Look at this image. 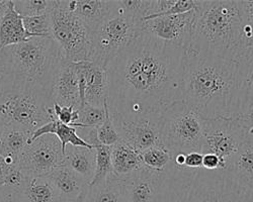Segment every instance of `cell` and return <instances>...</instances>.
I'll return each instance as SVG.
<instances>
[{"label":"cell","mask_w":253,"mask_h":202,"mask_svg":"<svg viewBox=\"0 0 253 202\" xmlns=\"http://www.w3.org/2000/svg\"><path fill=\"white\" fill-rule=\"evenodd\" d=\"M235 118L244 130L246 139L253 140V104L244 108Z\"/></svg>","instance_id":"obj_37"},{"label":"cell","mask_w":253,"mask_h":202,"mask_svg":"<svg viewBox=\"0 0 253 202\" xmlns=\"http://www.w3.org/2000/svg\"><path fill=\"white\" fill-rule=\"evenodd\" d=\"M63 59L62 51L52 36L32 37L22 44L0 49L4 72L34 81L51 93Z\"/></svg>","instance_id":"obj_6"},{"label":"cell","mask_w":253,"mask_h":202,"mask_svg":"<svg viewBox=\"0 0 253 202\" xmlns=\"http://www.w3.org/2000/svg\"><path fill=\"white\" fill-rule=\"evenodd\" d=\"M0 202H23L18 191L7 186H0Z\"/></svg>","instance_id":"obj_41"},{"label":"cell","mask_w":253,"mask_h":202,"mask_svg":"<svg viewBox=\"0 0 253 202\" xmlns=\"http://www.w3.org/2000/svg\"><path fill=\"white\" fill-rule=\"evenodd\" d=\"M2 75V65H1V62H0V77H1Z\"/></svg>","instance_id":"obj_45"},{"label":"cell","mask_w":253,"mask_h":202,"mask_svg":"<svg viewBox=\"0 0 253 202\" xmlns=\"http://www.w3.org/2000/svg\"><path fill=\"white\" fill-rule=\"evenodd\" d=\"M52 135H55L61 143L63 153H66V148L70 145L72 147H83L87 149H93L88 145L80 135L77 134V129L66 126L60 123L57 119L53 120V130Z\"/></svg>","instance_id":"obj_29"},{"label":"cell","mask_w":253,"mask_h":202,"mask_svg":"<svg viewBox=\"0 0 253 202\" xmlns=\"http://www.w3.org/2000/svg\"><path fill=\"white\" fill-rule=\"evenodd\" d=\"M9 4V0H0V20H1L2 16L4 15L7 7Z\"/></svg>","instance_id":"obj_43"},{"label":"cell","mask_w":253,"mask_h":202,"mask_svg":"<svg viewBox=\"0 0 253 202\" xmlns=\"http://www.w3.org/2000/svg\"><path fill=\"white\" fill-rule=\"evenodd\" d=\"M112 166L115 177L122 181L129 178L144 168L141 152L120 139L112 146Z\"/></svg>","instance_id":"obj_19"},{"label":"cell","mask_w":253,"mask_h":202,"mask_svg":"<svg viewBox=\"0 0 253 202\" xmlns=\"http://www.w3.org/2000/svg\"><path fill=\"white\" fill-rule=\"evenodd\" d=\"M160 131L162 146L174 157L202 153L204 118L184 101H177L161 114Z\"/></svg>","instance_id":"obj_7"},{"label":"cell","mask_w":253,"mask_h":202,"mask_svg":"<svg viewBox=\"0 0 253 202\" xmlns=\"http://www.w3.org/2000/svg\"><path fill=\"white\" fill-rule=\"evenodd\" d=\"M73 64L78 77L81 104L103 106L108 102L109 95L107 67L90 61Z\"/></svg>","instance_id":"obj_14"},{"label":"cell","mask_w":253,"mask_h":202,"mask_svg":"<svg viewBox=\"0 0 253 202\" xmlns=\"http://www.w3.org/2000/svg\"><path fill=\"white\" fill-rule=\"evenodd\" d=\"M74 202H84V193L83 194H81Z\"/></svg>","instance_id":"obj_44"},{"label":"cell","mask_w":253,"mask_h":202,"mask_svg":"<svg viewBox=\"0 0 253 202\" xmlns=\"http://www.w3.org/2000/svg\"><path fill=\"white\" fill-rule=\"evenodd\" d=\"M185 49L142 32L107 65L110 112L129 120L182 100Z\"/></svg>","instance_id":"obj_1"},{"label":"cell","mask_w":253,"mask_h":202,"mask_svg":"<svg viewBox=\"0 0 253 202\" xmlns=\"http://www.w3.org/2000/svg\"><path fill=\"white\" fill-rule=\"evenodd\" d=\"M53 109H54V114L55 117L60 123L64 124L66 126L70 127H75V125L78 123L79 119V114H78V109H75L73 106H61L57 103L53 104Z\"/></svg>","instance_id":"obj_36"},{"label":"cell","mask_w":253,"mask_h":202,"mask_svg":"<svg viewBox=\"0 0 253 202\" xmlns=\"http://www.w3.org/2000/svg\"><path fill=\"white\" fill-rule=\"evenodd\" d=\"M242 24V39L244 48L253 47V0L237 1Z\"/></svg>","instance_id":"obj_34"},{"label":"cell","mask_w":253,"mask_h":202,"mask_svg":"<svg viewBox=\"0 0 253 202\" xmlns=\"http://www.w3.org/2000/svg\"><path fill=\"white\" fill-rule=\"evenodd\" d=\"M52 13L38 15V16H24V27L29 34L33 37H47L51 35L52 30Z\"/></svg>","instance_id":"obj_33"},{"label":"cell","mask_w":253,"mask_h":202,"mask_svg":"<svg viewBox=\"0 0 253 202\" xmlns=\"http://www.w3.org/2000/svg\"><path fill=\"white\" fill-rule=\"evenodd\" d=\"M65 5L85 25L91 34L120 9L119 1L101 0H65Z\"/></svg>","instance_id":"obj_16"},{"label":"cell","mask_w":253,"mask_h":202,"mask_svg":"<svg viewBox=\"0 0 253 202\" xmlns=\"http://www.w3.org/2000/svg\"><path fill=\"white\" fill-rule=\"evenodd\" d=\"M141 33L142 30L124 14L120 6L115 14L92 33L91 62L107 67Z\"/></svg>","instance_id":"obj_9"},{"label":"cell","mask_w":253,"mask_h":202,"mask_svg":"<svg viewBox=\"0 0 253 202\" xmlns=\"http://www.w3.org/2000/svg\"><path fill=\"white\" fill-rule=\"evenodd\" d=\"M236 63L242 111L253 104V47L246 48L236 60Z\"/></svg>","instance_id":"obj_24"},{"label":"cell","mask_w":253,"mask_h":202,"mask_svg":"<svg viewBox=\"0 0 253 202\" xmlns=\"http://www.w3.org/2000/svg\"><path fill=\"white\" fill-rule=\"evenodd\" d=\"M14 168V167H13ZM11 167H8L3 161V158L0 156V186H4L5 178L8 174V172L11 170Z\"/></svg>","instance_id":"obj_42"},{"label":"cell","mask_w":253,"mask_h":202,"mask_svg":"<svg viewBox=\"0 0 253 202\" xmlns=\"http://www.w3.org/2000/svg\"><path fill=\"white\" fill-rule=\"evenodd\" d=\"M104 108H105V112H107V115H105V120L103 121V124L96 129L97 138L100 144L112 147L116 143H118V141L121 139V137L114 125L108 102H105Z\"/></svg>","instance_id":"obj_35"},{"label":"cell","mask_w":253,"mask_h":202,"mask_svg":"<svg viewBox=\"0 0 253 202\" xmlns=\"http://www.w3.org/2000/svg\"><path fill=\"white\" fill-rule=\"evenodd\" d=\"M63 202H74L85 192L88 183L73 170L63 164L45 176Z\"/></svg>","instance_id":"obj_18"},{"label":"cell","mask_w":253,"mask_h":202,"mask_svg":"<svg viewBox=\"0 0 253 202\" xmlns=\"http://www.w3.org/2000/svg\"><path fill=\"white\" fill-rule=\"evenodd\" d=\"M32 37L24 27L23 16L15 10L12 0H9L8 7L0 20V49L22 44Z\"/></svg>","instance_id":"obj_20"},{"label":"cell","mask_w":253,"mask_h":202,"mask_svg":"<svg viewBox=\"0 0 253 202\" xmlns=\"http://www.w3.org/2000/svg\"><path fill=\"white\" fill-rule=\"evenodd\" d=\"M18 193L23 202H63L46 177L28 178Z\"/></svg>","instance_id":"obj_25"},{"label":"cell","mask_w":253,"mask_h":202,"mask_svg":"<svg viewBox=\"0 0 253 202\" xmlns=\"http://www.w3.org/2000/svg\"><path fill=\"white\" fill-rule=\"evenodd\" d=\"M187 49L236 61L245 50L237 1H197L196 22Z\"/></svg>","instance_id":"obj_3"},{"label":"cell","mask_w":253,"mask_h":202,"mask_svg":"<svg viewBox=\"0 0 253 202\" xmlns=\"http://www.w3.org/2000/svg\"><path fill=\"white\" fill-rule=\"evenodd\" d=\"M64 164L85 180L89 185L95 174V151L94 149L68 146L66 148Z\"/></svg>","instance_id":"obj_21"},{"label":"cell","mask_w":253,"mask_h":202,"mask_svg":"<svg viewBox=\"0 0 253 202\" xmlns=\"http://www.w3.org/2000/svg\"><path fill=\"white\" fill-rule=\"evenodd\" d=\"M84 202H128L123 181L110 176L102 182L88 185L84 192Z\"/></svg>","instance_id":"obj_23"},{"label":"cell","mask_w":253,"mask_h":202,"mask_svg":"<svg viewBox=\"0 0 253 202\" xmlns=\"http://www.w3.org/2000/svg\"><path fill=\"white\" fill-rule=\"evenodd\" d=\"M65 155L55 135H44L28 145L17 167L30 177H45L64 164Z\"/></svg>","instance_id":"obj_11"},{"label":"cell","mask_w":253,"mask_h":202,"mask_svg":"<svg viewBox=\"0 0 253 202\" xmlns=\"http://www.w3.org/2000/svg\"><path fill=\"white\" fill-rule=\"evenodd\" d=\"M58 0H19L13 1L15 10L24 16L50 14L57 6Z\"/></svg>","instance_id":"obj_32"},{"label":"cell","mask_w":253,"mask_h":202,"mask_svg":"<svg viewBox=\"0 0 253 202\" xmlns=\"http://www.w3.org/2000/svg\"><path fill=\"white\" fill-rule=\"evenodd\" d=\"M31 134L17 129H4L0 137V156L19 160L28 147ZM18 164V163H17Z\"/></svg>","instance_id":"obj_26"},{"label":"cell","mask_w":253,"mask_h":202,"mask_svg":"<svg viewBox=\"0 0 253 202\" xmlns=\"http://www.w3.org/2000/svg\"><path fill=\"white\" fill-rule=\"evenodd\" d=\"M181 92L204 119L236 117L241 111L236 61L186 49Z\"/></svg>","instance_id":"obj_2"},{"label":"cell","mask_w":253,"mask_h":202,"mask_svg":"<svg viewBox=\"0 0 253 202\" xmlns=\"http://www.w3.org/2000/svg\"><path fill=\"white\" fill-rule=\"evenodd\" d=\"M246 140L245 132L235 117L204 119L202 154H214L226 171L231 160Z\"/></svg>","instance_id":"obj_10"},{"label":"cell","mask_w":253,"mask_h":202,"mask_svg":"<svg viewBox=\"0 0 253 202\" xmlns=\"http://www.w3.org/2000/svg\"><path fill=\"white\" fill-rule=\"evenodd\" d=\"M196 7L197 1L194 0H152L150 14L145 20L163 15L186 13L195 10Z\"/></svg>","instance_id":"obj_28"},{"label":"cell","mask_w":253,"mask_h":202,"mask_svg":"<svg viewBox=\"0 0 253 202\" xmlns=\"http://www.w3.org/2000/svg\"><path fill=\"white\" fill-rule=\"evenodd\" d=\"M202 169H205L208 171H217V170L223 171V166H222L220 159L216 155L205 154V155H203Z\"/></svg>","instance_id":"obj_39"},{"label":"cell","mask_w":253,"mask_h":202,"mask_svg":"<svg viewBox=\"0 0 253 202\" xmlns=\"http://www.w3.org/2000/svg\"><path fill=\"white\" fill-rule=\"evenodd\" d=\"M163 202H253V189L227 171L175 168L168 175Z\"/></svg>","instance_id":"obj_5"},{"label":"cell","mask_w":253,"mask_h":202,"mask_svg":"<svg viewBox=\"0 0 253 202\" xmlns=\"http://www.w3.org/2000/svg\"><path fill=\"white\" fill-rule=\"evenodd\" d=\"M78 114H79L78 123L75 125L74 128L97 129L99 126L103 124L107 112H105L104 105L99 107V106H94L88 103H84L79 106Z\"/></svg>","instance_id":"obj_31"},{"label":"cell","mask_w":253,"mask_h":202,"mask_svg":"<svg viewBox=\"0 0 253 202\" xmlns=\"http://www.w3.org/2000/svg\"><path fill=\"white\" fill-rule=\"evenodd\" d=\"M203 166V154L202 153H189L185 155V161L183 168L198 170L202 169Z\"/></svg>","instance_id":"obj_40"},{"label":"cell","mask_w":253,"mask_h":202,"mask_svg":"<svg viewBox=\"0 0 253 202\" xmlns=\"http://www.w3.org/2000/svg\"><path fill=\"white\" fill-rule=\"evenodd\" d=\"M51 35L60 47L65 61L78 63L92 58V34L81 20L58 0L52 14Z\"/></svg>","instance_id":"obj_8"},{"label":"cell","mask_w":253,"mask_h":202,"mask_svg":"<svg viewBox=\"0 0 253 202\" xmlns=\"http://www.w3.org/2000/svg\"><path fill=\"white\" fill-rule=\"evenodd\" d=\"M52 93L34 81L6 73L0 77V127L33 135L55 119Z\"/></svg>","instance_id":"obj_4"},{"label":"cell","mask_w":253,"mask_h":202,"mask_svg":"<svg viewBox=\"0 0 253 202\" xmlns=\"http://www.w3.org/2000/svg\"><path fill=\"white\" fill-rule=\"evenodd\" d=\"M170 172H157L144 167L123 180L126 200L128 202H163Z\"/></svg>","instance_id":"obj_15"},{"label":"cell","mask_w":253,"mask_h":202,"mask_svg":"<svg viewBox=\"0 0 253 202\" xmlns=\"http://www.w3.org/2000/svg\"><path fill=\"white\" fill-rule=\"evenodd\" d=\"M226 171L239 183L253 189V140L244 141Z\"/></svg>","instance_id":"obj_22"},{"label":"cell","mask_w":253,"mask_h":202,"mask_svg":"<svg viewBox=\"0 0 253 202\" xmlns=\"http://www.w3.org/2000/svg\"><path fill=\"white\" fill-rule=\"evenodd\" d=\"M53 102L61 106H73L78 109L80 102L79 83L73 63L62 60L55 74L52 88Z\"/></svg>","instance_id":"obj_17"},{"label":"cell","mask_w":253,"mask_h":202,"mask_svg":"<svg viewBox=\"0 0 253 202\" xmlns=\"http://www.w3.org/2000/svg\"><path fill=\"white\" fill-rule=\"evenodd\" d=\"M195 22L196 9L182 14L163 15L145 20L142 24V32L186 50L191 44Z\"/></svg>","instance_id":"obj_12"},{"label":"cell","mask_w":253,"mask_h":202,"mask_svg":"<svg viewBox=\"0 0 253 202\" xmlns=\"http://www.w3.org/2000/svg\"><path fill=\"white\" fill-rule=\"evenodd\" d=\"M144 167L157 172H170L176 168L174 156L164 146H155L141 152Z\"/></svg>","instance_id":"obj_27"},{"label":"cell","mask_w":253,"mask_h":202,"mask_svg":"<svg viewBox=\"0 0 253 202\" xmlns=\"http://www.w3.org/2000/svg\"><path fill=\"white\" fill-rule=\"evenodd\" d=\"M119 4L124 14L142 30V24L149 16L152 0H123Z\"/></svg>","instance_id":"obj_30"},{"label":"cell","mask_w":253,"mask_h":202,"mask_svg":"<svg viewBox=\"0 0 253 202\" xmlns=\"http://www.w3.org/2000/svg\"><path fill=\"white\" fill-rule=\"evenodd\" d=\"M111 116L121 139L139 152L155 146H162L160 131L161 114L144 115L129 120L122 119L112 113Z\"/></svg>","instance_id":"obj_13"},{"label":"cell","mask_w":253,"mask_h":202,"mask_svg":"<svg viewBox=\"0 0 253 202\" xmlns=\"http://www.w3.org/2000/svg\"><path fill=\"white\" fill-rule=\"evenodd\" d=\"M28 178H30V177L26 176L23 173V171L16 166L8 172V174L5 178L4 186H7V187H9L13 190L19 191L20 189H22V187L25 185Z\"/></svg>","instance_id":"obj_38"},{"label":"cell","mask_w":253,"mask_h":202,"mask_svg":"<svg viewBox=\"0 0 253 202\" xmlns=\"http://www.w3.org/2000/svg\"><path fill=\"white\" fill-rule=\"evenodd\" d=\"M2 131H3V129L0 127V137H1V134H2Z\"/></svg>","instance_id":"obj_46"}]
</instances>
